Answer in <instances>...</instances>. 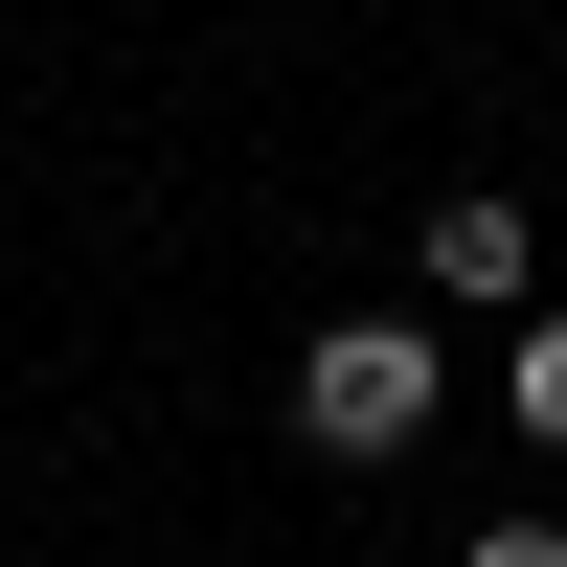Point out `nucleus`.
Instances as JSON below:
<instances>
[{"label":"nucleus","instance_id":"nucleus-4","mask_svg":"<svg viewBox=\"0 0 567 567\" xmlns=\"http://www.w3.org/2000/svg\"><path fill=\"white\" fill-rule=\"evenodd\" d=\"M477 567H567V523H477Z\"/></svg>","mask_w":567,"mask_h":567},{"label":"nucleus","instance_id":"nucleus-3","mask_svg":"<svg viewBox=\"0 0 567 567\" xmlns=\"http://www.w3.org/2000/svg\"><path fill=\"white\" fill-rule=\"evenodd\" d=\"M499 386H523V432L567 454V318H523V363H499Z\"/></svg>","mask_w":567,"mask_h":567},{"label":"nucleus","instance_id":"nucleus-2","mask_svg":"<svg viewBox=\"0 0 567 567\" xmlns=\"http://www.w3.org/2000/svg\"><path fill=\"white\" fill-rule=\"evenodd\" d=\"M432 296H523V205H499V182L432 205Z\"/></svg>","mask_w":567,"mask_h":567},{"label":"nucleus","instance_id":"nucleus-1","mask_svg":"<svg viewBox=\"0 0 567 567\" xmlns=\"http://www.w3.org/2000/svg\"><path fill=\"white\" fill-rule=\"evenodd\" d=\"M296 432L318 454H432V318H318L296 341Z\"/></svg>","mask_w":567,"mask_h":567}]
</instances>
